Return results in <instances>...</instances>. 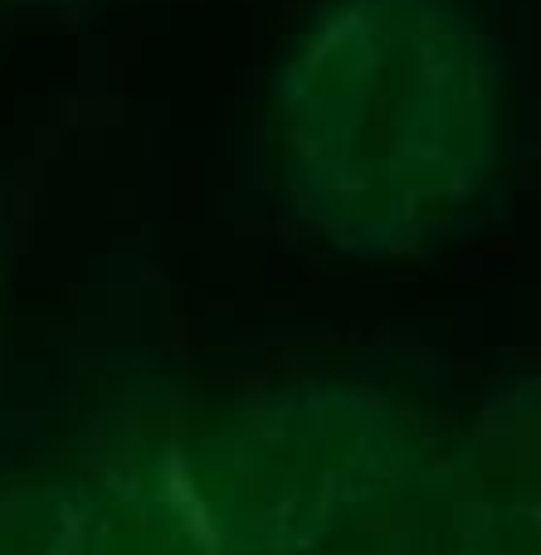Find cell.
<instances>
[{
  "label": "cell",
  "instance_id": "cell-1",
  "mask_svg": "<svg viewBox=\"0 0 541 555\" xmlns=\"http://www.w3.org/2000/svg\"><path fill=\"white\" fill-rule=\"evenodd\" d=\"M298 215L351 254H410L498 156V68L454 0H347L283 78Z\"/></svg>",
  "mask_w": 541,
  "mask_h": 555
},
{
  "label": "cell",
  "instance_id": "cell-2",
  "mask_svg": "<svg viewBox=\"0 0 541 555\" xmlns=\"http://www.w3.org/2000/svg\"><path fill=\"white\" fill-rule=\"evenodd\" d=\"M445 459L400 400L318 380L230 410L176 482L220 555H439Z\"/></svg>",
  "mask_w": 541,
  "mask_h": 555
},
{
  "label": "cell",
  "instance_id": "cell-3",
  "mask_svg": "<svg viewBox=\"0 0 541 555\" xmlns=\"http://www.w3.org/2000/svg\"><path fill=\"white\" fill-rule=\"evenodd\" d=\"M0 555H220L176 473L5 482Z\"/></svg>",
  "mask_w": 541,
  "mask_h": 555
},
{
  "label": "cell",
  "instance_id": "cell-4",
  "mask_svg": "<svg viewBox=\"0 0 541 555\" xmlns=\"http://www.w3.org/2000/svg\"><path fill=\"white\" fill-rule=\"evenodd\" d=\"M439 555H541V380L488 400L449 449Z\"/></svg>",
  "mask_w": 541,
  "mask_h": 555
}]
</instances>
